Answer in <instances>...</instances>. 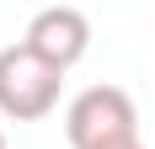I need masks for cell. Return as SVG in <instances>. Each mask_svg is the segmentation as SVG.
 Wrapping results in <instances>:
<instances>
[{
	"instance_id": "cell-5",
	"label": "cell",
	"mask_w": 155,
	"mask_h": 149,
	"mask_svg": "<svg viewBox=\"0 0 155 149\" xmlns=\"http://www.w3.org/2000/svg\"><path fill=\"white\" fill-rule=\"evenodd\" d=\"M0 149H5V133H0Z\"/></svg>"
},
{
	"instance_id": "cell-4",
	"label": "cell",
	"mask_w": 155,
	"mask_h": 149,
	"mask_svg": "<svg viewBox=\"0 0 155 149\" xmlns=\"http://www.w3.org/2000/svg\"><path fill=\"white\" fill-rule=\"evenodd\" d=\"M91 149H144V138H139V128H134V133H118V138H102V144H91Z\"/></svg>"
},
{
	"instance_id": "cell-2",
	"label": "cell",
	"mask_w": 155,
	"mask_h": 149,
	"mask_svg": "<svg viewBox=\"0 0 155 149\" xmlns=\"http://www.w3.org/2000/svg\"><path fill=\"white\" fill-rule=\"evenodd\" d=\"M134 128H139V112H134V96L123 85H86L64 106V138H70V149H91L102 138L134 133Z\"/></svg>"
},
{
	"instance_id": "cell-1",
	"label": "cell",
	"mask_w": 155,
	"mask_h": 149,
	"mask_svg": "<svg viewBox=\"0 0 155 149\" xmlns=\"http://www.w3.org/2000/svg\"><path fill=\"white\" fill-rule=\"evenodd\" d=\"M64 69H54L48 59H38L27 43L0 48V112L11 122H38L59 106Z\"/></svg>"
},
{
	"instance_id": "cell-3",
	"label": "cell",
	"mask_w": 155,
	"mask_h": 149,
	"mask_svg": "<svg viewBox=\"0 0 155 149\" xmlns=\"http://www.w3.org/2000/svg\"><path fill=\"white\" fill-rule=\"evenodd\" d=\"M21 43L38 53V59H48L54 69H70V64L86 59V48H91V21H86V11H75V5H43V11L27 21V37Z\"/></svg>"
}]
</instances>
